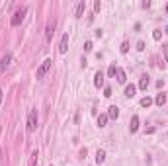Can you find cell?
I'll use <instances>...</instances> for the list:
<instances>
[{"label": "cell", "mask_w": 168, "mask_h": 166, "mask_svg": "<svg viewBox=\"0 0 168 166\" xmlns=\"http://www.w3.org/2000/svg\"><path fill=\"white\" fill-rule=\"evenodd\" d=\"M35 129H37V111L31 110L29 114H28V131L33 133Z\"/></svg>", "instance_id": "cell-1"}, {"label": "cell", "mask_w": 168, "mask_h": 166, "mask_svg": "<svg viewBox=\"0 0 168 166\" xmlns=\"http://www.w3.org/2000/svg\"><path fill=\"white\" fill-rule=\"evenodd\" d=\"M25 14H28V8H20V10H16V14H14V18H12V25H14V28H18V25L24 22Z\"/></svg>", "instance_id": "cell-2"}, {"label": "cell", "mask_w": 168, "mask_h": 166, "mask_svg": "<svg viewBox=\"0 0 168 166\" xmlns=\"http://www.w3.org/2000/svg\"><path fill=\"white\" fill-rule=\"evenodd\" d=\"M51 65H53V61H51V59H45V61L41 63V67L37 68V74H35V76H37V78H43L45 74L51 71Z\"/></svg>", "instance_id": "cell-3"}, {"label": "cell", "mask_w": 168, "mask_h": 166, "mask_svg": "<svg viewBox=\"0 0 168 166\" xmlns=\"http://www.w3.org/2000/svg\"><path fill=\"white\" fill-rule=\"evenodd\" d=\"M10 63H12V55H10V53H6V55L0 59V74L6 72V68L10 67Z\"/></svg>", "instance_id": "cell-4"}, {"label": "cell", "mask_w": 168, "mask_h": 166, "mask_svg": "<svg viewBox=\"0 0 168 166\" xmlns=\"http://www.w3.org/2000/svg\"><path fill=\"white\" fill-rule=\"evenodd\" d=\"M69 51V33H65L61 37V43H59V53L61 55H65V53Z\"/></svg>", "instance_id": "cell-5"}, {"label": "cell", "mask_w": 168, "mask_h": 166, "mask_svg": "<svg viewBox=\"0 0 168 166\" xmlns=\"http://www.w3.org/2000/svg\"><path fill=\"white\" fill-rule=\"evenodd\" d=\"M94 86H96V88L104 86V72L102 71H98L96 74H94Z\"/></svg>", "instance_id": "cell-6"}, {"label": "cell", "mask_w": 168, "mask_h": 166, "mask_svg": "<svg viewBox=\"0 0 168 166\" xmlns=\"http://www.w3.org/2000/svg\"><path fill=\"white\" fill-rule=\"evenodd\" d=\"M84 10H86V2H84V0H80V2L76 4V10H74V18H82Z\"/></svg>", "instance_id": "cell-7"}, {"label": "cell", "mask_w": 168, "mask_h": 166, "mask_svg": "<svg viewBox=\"0 0 168 166\" xmlns=\"http://www.w3.org/2000/svg\"><path fill=\"white\" fill-rule=\"evenodd\" d=\"M129 131H131V133H137V131H139V115H133V117H131Z\"/></svg>", "instance_id": "cell-8"}, {"label": "cell", "mask_w": 168, "mask_h": 166, "mask_svg": "<svg viewBox=\"0 0 168 166\" xmlns=\"http://www.w3.org/2000/svg\"><path fill=\"white\" fill-rule=\"evenodd\" d=\"M108 117H109V119H117V117H119V108H117V106H109V108H108Z\"/></svg>", "instance_id": "cell-9"}, {"label": "cell", "mask_w": 168, "mask_h": 166, "mask_svg": "<svg viewBox=\"0 0 168 166\" xmlns=\"http://www.w3.org/2000/svg\"><path fill=\"white\" fill-rule=\"evenodd\" d=\"M53 33H55V22H49V24H47V31H45L47 41H51V39H53Z\"/></svg>", "instance_id": "cell-10"}, {"label": "cell", "mask_w": 168, "mask_h": 166, "mask_svg": "<svg viewBox=\"0 0 168 166\" xmlns=\"http://www.w3.org/2000/svg\"><path fill=\"white\" fill-rule=\"evenodd\" d=\"M115 78H117L119 84H125V82H127V74H125L123 68H117V72H115Z\"/></svg>", "instance_id": "cell-11"}, {"label": "cell", "mask_w": 168, "mask_h": 166, "mask_svg": "<svg viewBox=\"0 0 168 166\" xmlns=\"http://www.w3.org/2000/svg\"><path fill=\"white\" fill-rule=\"evenodd\" d=\"M135 92H137V86H135V84H127V86H125V96H127V98H133Z\"/></svg>", "instance_id": "cell-12"}, {"label": "cell", "mask_w": 168, "mask_h": 166, "mask_svg": "<svg viewBox=\"0 0 168 166\" xmlns=\"http://www.w3.org/2000/svg\"><path fill=\"white\" fill-rule=\"evenodd\" d=\"M104 160H106V151L98 149L96 151V164H104Z\"/></svg>", "instance_id": "cell-13"}, {"label": "cell", "mask_w": 168, "mask_h": 166, "mask_svg": "<svg viewBox=\"0 0 168 166\" xmlns=\"http://www.w3.org/2000/svg\"><path fill=\"white\" fill-rule=\"evenodd\" d=\"M149 84H151V80H149L147 74H145V76H141V80H139V88L141 90H147V88H149Z\"/></svg>", "instance_id": "cell-14"}, {"label": "cell", "mask_w": 168, "mask_h": 166, "mask_svg": "<svg viewBox=\"0 0 168 166\" xmlns=\"http://www.w3.org/2000/svg\"><path fill=\"white\" fill-rule=\"evenodd\" d=\"M108 114H102V115H98V127L102 129V127H106V123H108Z\"/></svg>", "instance_id": "cell-15"}, {"label": "cell", "mask_w": 168, "mask_h": 166, "mask_svg": "<svg viewBox=\"0 0 168 166\" xmlns=\"http://www.w3.org/2000/svg\"><path fill=\"white\" fill-rule=\"evenodd\" d=\"M37 158H39V152L37 151H31V154H29V166L37 164Z\"/></svg>", "instance_id": "cell-16"}, {"label": "cell", "mask_w": 168, "mask_h": 166, "mask_svg": "<svg viewBox=\"0 0 168 166\" xmlns=\"http://www.w3.org/2000/svg\"><path fill=\"white\" fill-rule=\"evenodd\" d=\"M155 104H156V106H164V104H166V94L160 92V94L155 98Z\"/></svg>", "instance_id": "cell-17"}, {"label": "cell", "mask_w": 168, "mask_h": 166, "mask_svg": "<svg viewBox=\"0 0 168 166\" xmlns=\"http://www.w3.org/2000/svg\"><path fill=\"white\" fill-rule=\"evenodd\" d=\"M149 106H153V100H151L149 96H145V98L141 100V108H149Z\"/></svg>", "instance_id": "cell-18"}, {"label": "cell", "mask_w": 168, "mask_h": 166, "mask_svg": "<svg viewBox=\"0 0 168 166\" xmlns=\"http://www.w3.org/2000/svg\"><path fill=\"white\" fill-rule=\"evenodd\" d=\"M162 33H164V31L155 29V31H153V39H155V41H160V39H162Z\"/></svg>", "instance_id": "cell-19"}, {"label": "cell", "mask_w": 168, "mask_h": 166, "mask_svg": "<svg viewBox=\"0 0 168 166\" xmlns=\"http://www.w3.org/2000/svg\"><path fill=\"white\" fill-rule=\"evenodd\" d=\"M115 72H117V67H115V65H109V68H108V76H115Z\"/></svg>", "instance_id": "cell-20"}, {"label": "cell", "mask_w": 168, "mask_h": 166, "mask_svg": "<svg viewBox=\"0 0 168 166\" xmlns=\"http://www.w3.org/2000/svg\"><path fill=\"white\" fill-rule=\"evenodd\" d=\"M119 51H121L123 55H125V53L129 51V41H123V43H121V47H119Z\"/></svg>", "instance_id": "cell-21"}, {"label": "cell", "mask_w": 168, "mask_h": 166, "mask_svg": "<svg viewBox=\"0 0 168 166\" xmlns=\"http://www.w3.org/2000/svg\"><path fill=\"white\" fill-rule=\"evenodd\" d=\"M162 57H164V61L168 65V45H162Z\"/></svg>", "instance_id": "cell-22"}, {"label": "cell", "mask_w": 168, "mask_h": 166, "mask_svg": "<svg viewBox=\"0 0 168 166\" xmlns=\"http://www.w3.org/2000/svg\"><path fill=\"white\" fill-rule=\"evenodd\" d=\"M104 96H106V98H112V86H106V88H104Z\"/></svg>", "instance_id": "cell-23"}, {"label": "cell", "mask_w": 168, "mask_h": 166, "mask_svg": "<svg viewBox=\"0 0 168 166\" xmlns=\"http://www.w3.org/2000/svg\"><path fill=\"white\" fill-rule=\"evenodd\" d=\"M100 10H102V2L96 0V2H94V12H100Z\"/></svg>", "instance_id": "cell-24"}, {"label": "cell", "mask_w": 168, "mask_h": 166, "mask_svg": "<svg viewBox=\"0 0 168 166\" xmlns=\"http://www.w3.org/2000/svg\"><path fill=\"white\" fill-rule=\"evenodd\" d=\"M84 51H92V41H86V43H84Z\"/></svg>", "instance_id": "cell-25"}, {"label": "cell", "mask_w": 168, "mask_h": 166, "mask_svg": "<svg viewBox=\"0 0 168 166\" xmlns=\"http://www.w3.org/2000/svg\"><path fill=\"white\" fill-rule=\"evenodd\" d=\"M137 51H145V41H139L137 43Z\"/></svg>", "instance_id": "cell-26"}, {"label": "cell", "mask_w": 168, "mask_h": 166, "mask_svg": "<svg viewBox=\"0 0 168 166\" xmlns=\"http://www.w3.org/2000/svg\"><path fill=\"white\" fill-rule=\"evenodd\" d=\"M143 8H151V0H145V2H143Z\"/></svg>", "instance_id": "cell-27"}, {"label": "cell", "mask_w": 168, "mask_h": 166, "mask_svg": "<svg viewBox=\"0 0 168 166\" xmlns=\"http://www.w3.org/2000/svg\"><path fill=\"white\" fill-rule=\"evenodd\" d=\"M94 33H96V37H102V35H104V31H102V29H96Z\"/></svg>", "instance_id": "cell-28"}, {"label": "cell", "mask_w": 168, "mask_h": 166, "mask_svg": "<svg viewBox=\"0 0 168 166\" xmlns=\"http://www.w3.org/2000/svg\"><path fill=\"white\" fill-rule=\"evenodd\" d=\"M0 104H2V90H0Z\"/></svg>", "instance_id": "cell-29"}, {"label": "cell", "mask_w": 168, "mask_h": 166, "mask_svg": "<svg viewBox=\"0 0 168 166\" xmlns=\"http://www.w3.org/2000/svg\"><path fill=\"white\" fill-rule=\"evenodd\" d=\"M166 14H168V4H166Z\"/></svg>", "instance_id": "cell-30"}, {"label": "cell", "mask_w": 168, "mask_h": 166, "mask_svg": "<svg viewBox=\"0 0 168 166\" xmlns=\"http://www.w3.org/2000/svg\"><path fill=\"white\" fill-rule=\"evenodd\" d=\"M51 166H53V164H51Z\"/></svg>", "instance_id": "cell-31"}]
</instances>
